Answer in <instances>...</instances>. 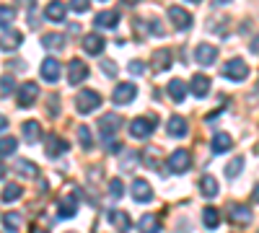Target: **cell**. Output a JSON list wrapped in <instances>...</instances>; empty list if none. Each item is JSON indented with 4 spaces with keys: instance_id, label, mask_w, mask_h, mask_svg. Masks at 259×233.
Here are the masks:
<instances>
[{
    "instance_id": "cell-42",
    "label": "cell",
    "mask_w": 259,
    "mask_h": 233,
    "mask_svg": "<svg viewBox=\"0 0 259 233\" xmlns=\"http://www.w3.org/2000/svg\"><path fill=\"white\" fill-rule=\"evenodd\" d=\"M47 104H50V107H47V112H50L52 117H57V114H60V107H57V104H60V99H57V96H50V101H47Z\"/></svg>"
},
{
    "instance_id": "cell-31",
    "label": "cell",
    "mask_w": 259,
    "mask_h": 233,
    "mask_svg": "<svg viewBox=\"0 0 259 233\" xmlns=\"http://www.w3.org/2000/svg\"><path fill=\"white\" fill-rule=\"evenodd\" d=\"M21 195H24V189H21L18 184H8L3 189V195H0V200L3 202H16V200H21Z\"/></svg>"
},
{
    "instance_id": "cell-34",
    "label": "cell",
    "mask_w": 259,
    "mask_h": 233,
    "mask_svg": "<svg viewBox=\"0 0 259 233\" xmlns=\"http://www.w3.org/2000/svg\"><path fill=\"white\" fill-rule=\"evenodd\" d=\"M21 223H24V220H21V215H18V213H6V215H3V225L8 228V233L21 230Z\"/></svg>"
},
{
    "instance_id": "cell-8",
    "label": "cell",
    "mask_w": 259,
    "mask_h": 233,
    "mask_svg": "<svg viewBox=\"0 0 259 233\" xmlns=\"http://www.w3.org/2000/svg\"><path fill=\"white\" fill-rule=\"evenodd\" d=\"M194 60H197V65H202V68H210L215 60H218V47L215 44H197V50H194Z\"/></svg>"
},
{
    "instance_id": "cell-29",
    "label": "cell",
    "mask_w": 259,
    "mask_h": 233,
    "mask_svg": "<svg viewBox=\"0 0 259 233\" xmlns=\"http://www.w3.org/2000/svg\"><path fill=\"white\" fill-rule=\"evenodd\" d=\"M41 44H45L47 50H62L65 47V34H45L41 36Z\"/></svg>"
},
{
    "instance_id": "cell-50",
    "label": "cell",
    "mask_w": 259,
    "mask_h": 233,
    "mask_svg": "<svg viewBox=\"0 0 259 233\" xmlns=\"http://www.w3.org/2000/svg\"><path fill=\"white\" fill-rule=\"evenodd\" d=\"M31 233H50V230H45V228H34Z\"/></svg>"
},
{
    "instance_id": "cell-21",
    "label": "cell",
    "mask_w": 259,
    "mask_h": 233,
    "mask_svg": "<svg viewBox=\"0 0 259 233\" xmlns=\"http://www.w3.org/2000/svg\"><path fill=\"white\" fill-rule=\"evenodd\" d=\"M210 145H212V153H228L233 148V137L228 132H215Z\"/></svg>"
},
{
    "instance_id": "cell-17",
    "label": "cell",
    "mask_w": 259,
    "mask_h": 233,
    "mask_svg": "<svg viewBox=\"0 0 259 233\" xmlns=\"http://www.w3.org/2000/svg\"><path fill=\"white\" fill-rule=\"evenodd\" d=\"M228 218H231V223H233V225H249L254 215H251V210H249L246 205H231Z\"/></svg>"
},
{
    "instance_id": "cell-39",
    "label": "cell",
    "mask_w": 259,
    "mask_h": 233,
    "mask_svg": "<svg viewBox=\"0 0 259 233\" xmlns=\"http://www.w3.org/2000/svg\"><path fill=\"white\" fill-rule=\"evenodd\" d=\"M109 195H112L114 200H119V197L124 195V184H122V179H112V181H109Z\"/></svg>"
},
{
    "instance_id": "cell-40",
    "label": "cell",
    "mask_w": 259,
    "mask_h": 233,
    "mask_svg": "<svg viewBox=\"0 0 259 233\" xmlns=\"http://www.w3.org/2000/svg\"><path fill=\"white\" fill-rule=\"evenodd\" d=\"M138 161H140L138 153H127L124 161H122V168H124V171H133V166H138Z\"/></svg>"
},
{
    "instance_id": "cell-20",
    "label": "cell",
    "mask_w": 259,
    "mask_h": 233,
    "mask_svg": "<svg viewBox=\"0 0 259 233\" xmlns=\"http://www.w3.org/2000/svg\"><path fill=\"white\" fill-rule=\"evenodd\" d=\"M171 57H174V55H171V50H156V52H153V60H150V62H153L150 68H153L156 73L168 70V68H171Z\"/></svg>"
},
{
    "instance_id": "cell-24",
    "label": "cell",
    "mask_w": 259,
    "mask_h": 233,
    "mask_svg": "<svg viewBox=\"0 0 259 233\" xmlns=\"http://www.w3.org/2000/svg\"><path fill=\"white\" fill-rule=\"evenodd\" d=\"M138 230L140 233H161V220L156 218V215H143L140 220H138Z\"/></svg>"
},
{
    "instance_id": "cell-13",
    "label": "cell",
    "mask_w": 259,
    "mask_h": 233,
    "mask_svg": "<svg viewBox=\"0 0 259 233\" xmlns=\"http://www.w3.org/2000/svg\"><path fill=\"white\" fill-rule=\"evenodd\" d=\"M117 24H119V13L117 11H99L96 16H94V26H99V29H117Z\"/></svg>"
},
{
    "instance_id": "cell-27",
    "label": "cell",
    "mask_w": 259,
    "mask_h": 233,
    "mask_svg": "<svg viewBox=\"0 0 259 233\" xmlns=\"http://www.w3.org/2000/svg\"><path fill=\"white\" fill-rule=\"evenodd\" d=\"M202 223H205V228H218L221 225V213H218V207H212V205H207L205 210H202Z\"/></svg>"
},
{
    "instance_id": "cell-1",
    "label": "cell",
    "mask_w": 259,
    "mask_h": 233,
    "mask_svg": "<svg viewBox=\"0 0 259 233\" xmlns=\"http://www.w3.org/2000/svg\"><path fill=\"white\" fill-rule=\"evenodd\" d=\"M156 124H158V117H153V114H148V117H138V119L130 122V135H133L135 140H145V137L153 135Z\"/></svg>"
},
{
    "instance_id": "cell-36",
    "label": "cell",
    "mask_w": 259,
    "mask_h": 233,
    "mask_svg": "<svg viewBox=\"0 0 259 233\" xmlns=\"http://www.w3.org/2000/svg\"><path fill=\"white\" fill-rule=\"evenodd\" d=\"M78 140H80V145L85 148V151H91L94 148V137H91V130L85 124H78Z\"/></svg>"
},
{
    "instance_id": "cell-15",
    "label": "cell",
    "mask_w": 259,
    "mask_h": 233,
    "mask_svg": "<svg viewBox=\"0 0 259 233\" xmlns=\"http://www.w3.org/2000/svg\"><path fill=\"white\" fill-rule=\"evenodd\" d=\"M60 75H62V65L55 57H47L45 62H41V78H45L47 83H57Z\"/></svg>"
},
{
    "instance_id": "cell-12",
    "label": "cell",
    "mask_w": 259,
    "mask_h": 233,
    "mask_svg": "<svg viewBox=\"0 0 259 233\" xmlns=\"http://www.w3.org/2000/svg\"><path fill=\"white\" fill-rule=\"evenodd\" d=\"M106 218H109V223L117 233H127L130 228H133V220H130V215L124 213V210H109Z\"/></svg>"
},
{
    "instance_id": "cell-47",
    "label": "cell",
    "mask_w": 259,
    "mask_h": 233,
    "mask_svg": "<svg viewBox=\"0 0 259 233\" xmlns=\"http://www.w3.org/2000/svg\"><path fill=\"white\" fill-rule=\"evenodd\" d=\"M251 202H259V184L254 187V192H251Z\"/></svg>"
},
{
    "instance_id": "cell-5",
    "label": "cell",
    "mask_w": 259,
    "mask_h": 233,
    "mask_svg": "<svg viewBox=\"0 0 259 233\" xmlns=\"http://www.w3.org/2000/svg\"><path fill=\"white\" fill-rule=\"evenodd\" d=\"M223 75L228 78V80H246L249 78V65L241 60V57H233V60H228L226 65H223Z\"/></svg>"
},
{
    "instance_id": "cell-16",
    "label": "cell",
    "mask_w": 259,
    "mask_h": 233,
    "mask_svg": "<svg viewBox=\"0 0 259 233\" xmlns=\"http://www.w3.org/2000/svg\"><path fill=\"white\" fill-rule=\"evenodd\" d=\"M189 91L197 96V99H205L210 94V78L202 75V73H194L192 80H189Z\"/></svg>"
},
{
    "instance_id": "cell-43",
    "label": "cell",
    "mask_w": 259,
    "mask_h": 233,
    "mask_svg": "<svg viewBox=\"0 0 259 233\" xmlns=\"http://www.w3.org/2000/svg\"><path fill=\"white\" fill-rule=\"evenodd\" d=\"M101 70H104L106 75H117V65H114L112 60H104V62H101Z\"/></svg>"
},
{
    "instance_id": "cell-46",
    "label": "cell",
    "mask_w": 259,
    "mask_h": 233,
    "mask_svg": "<svg viewBox=\"0 0 259 233\" xmlns=\"http://www.w3.org/2000/svg\"><path fill=\"white\" fill-rule=\"evenodd\" d=\"M251 52H254V55H259V36L251 41Z\"/></svg>"
},
{
    "instance_id": "cell-28",
    "label": "cell",
    "mask_w": 259,
    "mask_h": 233,
    "mask_svg": "<svg viewBox=\"0 0 259 233\" xmlns=\"http://www.w3.org/2000/svg\"><path fill=\"white\" fill-rule=\"evenodd\" d=\"M45 16L50 21H65V16H68V6H65V3H50Z\"/></svg>"
},
{
    "instance_id": "cell-33",
    "label": "cell",
    "mask_w": 259,
    "mask_h": 233,
    "mask_svg": "<svg viewBox=\"0 0 259 233\" xmlns=\"http://www.w3.org/2000/svg\"><path fill=\"white\" fill-rule=\"evenodd\" d=\"M16 145H18V140H16L13 135H3V137H0V156L16 153Z\"/></svg>"
},
{
    "instance_id": "cell-41",
    "label": "cell",
    "mask_w": 259,
    "mask_h": 233,
    "mask_svg": "<svg viewBox=\"0 0 259 233\" xmlns=\"http://www.w3.org/2000/svg\"><path fill=\"white\" fill-rule=\"evenodd\" d=\"M127 70L133 73V75H143V73H145V65H143L140 60H133V62H130V68H127Z\"/></svg>"
},
{
    "instance_id": "cell-49",
    "label": "cell",
    "mask_w": 259,
    "mask_h": 233,
    "mask_svg": "<svg viewBox=\"0 0 259 233\" xmlns=\"http://www.w3.org/2000/svg\"><path fill=\"white\" fill-rule=\"evenodd\" d=\"M3 176H6V166H3V163H0V179H3Z\"/></svg>"
},
{
    "instance_id": "cell-6",
    "label": "cell",
    "mask_w": 259,
    "mask_h": 233,
    "mask_svg": "<svg viewBox=\"0 0 259 233\" xmlns=\"http://www.w3.org/2000/svg\"><path fill=\"white\" fill-rule=\"evenodd\" d=\"M36 99H39V86H36V83L34 80L21 83V86H18V107L21 109H29Z\"/></svg>"
},
{
    "instance_id": "cell-2",
    "label": "cell",
    "mask_w": 259,
    "mask_h": 233,
    "mask_svg": "<svg viewBox=\"0 0 259 233\" xmlns=\"http://www.w3.org/2000/svg\"><path fill=\"white\" fill-rule=\"evenodd\" d=\"M101 107V94L99 91H91V88H83L78 96H75V112L78 114H91L94 109Z\"/></svg>"
},
{
    "instance_id": "cell-48",
    "label": "cell",
    "mask_w": 259,
    "mask_h": 233,
    "mask_svg": "<svg viewBox=\"0 0 259 233\" xmlns=\"http://www.w3.org/2000/svg\"><path fill=\"white\" fill-rule=\"evenodd\" d=\"M6 127H8V119H6L3 114H0V132H3V130H6Z\"/></svg>"
},
{
    "instance_id": "cell-37",
    "label": "cell",
    "mask_w": 259,
    "mask_h": 233,
    "mask_svg": "<svg viewBox=\"0 0 259 233\" xmlns=\"http://www.w3.org/2000/svg\"><path fill=\"white\" fill-rule=\"evenodd\" d=\"M13 18H16V11L11 6H0V29H6L13 24Z\"/></svg>"
},
{
    "instance_id": "cell-44",
    "label": "cell",
    "mask_w": 259,
    "mask_h": 233,
    "mask_svg": "<svg viewBox=\"0 0 259 233\" xmlns=\"http://www.w3.org/2000/svg\"><path fill=\"white\" fill-rule=\"evenodd\" d=\"M70 8L78 11V13H83V11H89V3H85V0H75V3H70Z\"/></svg>"
},
{
    "instance_id": "cell-19",
    "label": "cell",
    "mask_w": 259,
    "mask_h": 233,
    "mask_svg": "<svg viewBox=\"0 0 259 233\" xmlns=\"http://www.w3.org/2000/svg\"><path fill=\"white\" fill-rule=\"evenodd\" d=\"M57 210H60V218H73V215L78 213V195H75V192L65 195V197L60 200Z\"/></svg>"
},
{
    "instance_id": "cell-35",
    "label": "cell",
    "mask_w": 259,
    "mask_h": 233,
    "mask_svg": "<svg viewBox=\"0 0 259 233\" xmlns=\"http://www.w3.org/2000/svg\"><path fill=\"white\" fill-rule=\"evenodd\" d=\"M241 168H244V156H236V158L226 166V176H228V179H236V176L241 174Z\"/></svg>"
},
{
    "instance_id": "cell-3",
    "label": "cell",
    "mask_w": 259,
    "mask_h": 233,
    "mask_svg": "<svg viewBox=\"0 0 259 233\" xmlns=\"http://www.w3.org/2000/svg\"><path fill=\"white\" fill-rule=\"evenodd\" d=\"M166 168H168L171 174H187L189 168H192V156H189V151H184V148H177V151L166 158Z\"/></svg>"
},
{
    "instance_id": "cell-26",
    "label": "cell",
    "mask_w": 259,
    "mask_h": 233,
    "mask_svg": "<svg viewBox=\"0 0 259 233\" xmlns=\"http://www.w3.org/2000/svg\"><path fill=\"white\" fill-rule=\"evenodd\" d=\"M65 151H68V143H65L62 137L52 135V137L47 140V156H50V158H60Z\"/></svg>"
},
{
    "instance_id": "cell-4",
    "label": "cell",
    "mask_w": 259,
    "mask_h": 233,
    "mask_svg": "<svg viewBox=\"0 0 259 233\" xmlns=\"http://www.w3.org/2000/svg\"><path fill=\"white\" fill-rule=\"evenodd\" d=\"M119 124H122V117L119 114H114V112H109V114H104L101 119H99V135L106 140V143H112V137L117 135V130H119Z\"/></svg>"
},
{
    "instance_id": "cell-9",
    "label": "cell",
    "mask_w": 259,
    "mask_h": 233,
    "mask_svg": "<svg viewBox=\"0 0 259 233\" xmlns=\"http://www.w3.org/2000/svg\"><path fill=\"white\" fill-rule=\"evenodd\" d=\"M130 195H133V200H135V202L145 205V202L153 200V189H150V184H148L145 179H135V181H133V187H130Z\"/></svg>"
},
{
    "instance_id": "cell-10",
    "label": "cell",
    "mask_w": 259,
    "mask_h": 233,
    "mask_svg": "<svg viewBox=\"0 0 259 233\" xmlns=\"http://www.w3.org/2000/svg\"><path fill=\"white\" fill-rule=\"evenodd\" d=\"M85 78H89V65H85L83 60H70V65H68V80H70V86H80Z\"/></svg>"
},
{
    "instance_id": "cell-22",
    "label": "cell",
    "mask_w": 259,
    "mask_h": 233,
    "mask_svg": "<svg viewBox=\"0 0 259 233\" xmlns=\"http://www.w3.org/2000/svg\"><path fill=\"white\" fill-rule=\"evenodd\" d=\"M200 192H202V197H215V195H218L221 192V187H218V179H215V176H210V174H205L202 179H200Z\"/></svg>"
},
{
    "instance_id": "cell-30",
    "label": "cell",
    "mask_w": 259,
    "mask_h": 233,
    "mask_svg": "<svg viewBox=\"0 0 259 233\" xmlns=\"http://www.w3.org/2000/svg\"><path fill=\"white\" fill-rule=\"evenodd\" d=\"M18 44H21V34L18 31H6L3 36H0V47H3L6 52L8 50H16Z\"/></svg>"
},
{
    "instance_id": "cell-32",
    "label": "cell",
    "mask_w": 259,
    "mask_h": 233,
    "mask_svg": "<svg viewBox=\"0 0 259 233\" xmlns=\"http://www.w3.org/2000/svg\"><path fill=\"white\" fill-rule=\"evenodd\" d=\"M16 171H18L21 176H36V163H31V161H26V158H18V161H16Z\"/></svg>"
},
{
    "instance_id": "cell-45",
    "label": "cell",
    "mask_w": 259,
    "mask_h": 233,
    "mask_svg": "<svg viewBox=\"0 0 259 233\" xmlns=\"http://www.w3.org/2000/svg\"><path fill=\"white\" fill-rule=\"evenodd\" d=\"M106 151H109V153H122V143H117V140L106 143Z\"/></svg>"
},
{
    "instance_id": "cell-7",
    "label": "cell",
    "mask_w": 259,
    "mask_h": 233,
    "mask_svg": "<svg viewBox=\"0 0 259 233\" xmlns=\"http://www.w3.org/2000/svg\"><path fill=\"white\" fill-rule=\"evenodd\" d=\"M138 96V86H135V83H117V86H114V94H112V101L114 104H119V107H124V104H130V101H133Z\"/></svg>"
},
{
    "instance_id": "cell-18",
    "label": "cell",
    "mask_w": 259,
    "mask_h": 233,
    "mask_svg": "<svg viewBox=\"0 0 259 233\" xmlns=\"http://www.w3.org/2000/svg\"><path fill=\"white\" fill-rule=\"evenodd\" d=\"M104 47H106V41H104V36L101 34H85L83 36V50L89 52V55H94V57H99L101 52H104Z\"/></svg>"
},
{
    "instance_id": "cell-38",
    "label": "cell",
    "mask_w": 259,
    "mask_h": 233,
    "mask_svg": "<svg viewBox=\"0 0 259 233\" xmlns=\"http://www.w3.org/2000/svg\"><path fill=\"white\" fill-rule=\"evenodd\" d=\"M11 91H16V80H13V75H3L0 78V94L8 96Z\"/></svg>"
},
{
    "instance_id": "cell-25",
    "label": "cell",
    "mask_w": 259,
    "mask_h": 233,
    "mask_svg": "<svg viewBox=\"0 0 259 233\" xmlns=\"http://www.w3.org/2000/svg\"><path fill=\"white\" fill-rule=\"evenodd\" d=\"M166 94H168L171 99H174V101H184V96H187V83H184V80H179V78L168 80Z\"/></svg>"
},
{
    "instance_id": "cell-23",
    "label": "cell",
    "mask_w": 259,
    "mask_h": 233,
    "mask_svg": "<svg viewBox=\"0 0 259 233\" xmlns=\"http://www.w3.org/2000/svg\"><path fill=\"white\" fill-rule=\"evenodd\" d=\"M21 135H24V140L26 143H36L39 137H41V124L39 122H24V124H21Z\"/></svg>"
},
{
    "instance_id": "cell-11",
    "label": "cell",
    "mask_w": 259,
    "mask_h": 233,
    "mask_svg": "<svg viewBox=\"0 0 259 233\" xmlns=\"http://www.w3.org/2000/svg\"><path fill=\"white\" fill-rule=\"evenodd\" d=\"M168 18H171V24H174L179 31H187V29L192 26V16H189V11H184L182 6H171V8H168Z\"/></svg>"
},
{
    "instance_id": "cell-14",
    "label": "cell",
    "mask_w": 259,
    "mask_h": 233,
    "mask_svg": "<svg viewBox=\"0 0 259 233\" xmlns=\"http://www.w3.org/2000/svg\"><path fill=\"white\" fill-rule=\"evenodd\" d=\"M166 130H168L171 137H187L189 127H187V119H184L182 114H171L168 122H166Z\"/></svg>"
}]
</instances>
